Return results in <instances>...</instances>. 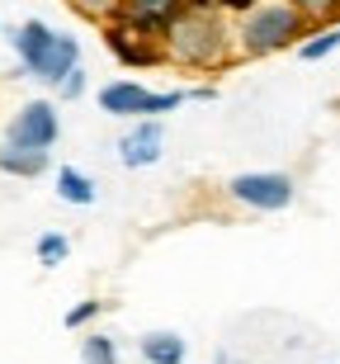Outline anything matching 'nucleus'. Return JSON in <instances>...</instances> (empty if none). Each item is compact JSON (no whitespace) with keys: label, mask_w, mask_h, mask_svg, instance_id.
I'll return each mask as SVG.
<instances>
[{"label":"nucleus","mask_w":340,"mask_h":364,"mask_svg":"<svg viewBox=\"0 0 340 364\" xmlns=\"http://www.w3.org/2000/svg\"><path fill=\"white\" fill-rule=\"evenodd\" d=\"M336 48H340V24H322L298 43V57L302 62H322V57H331Z\"/></svg>","instance_id":"ddd939ff"},{"label":"nucleus","mask_w":340,"mask_h":364,"mask_svg":"<svg viewBox=\"0 0 340 364\" xmlns=\"http://www.w3.org/2000/svg\"><path fill=\"white\" fill-rule=\"evenodd\" d=\"M288 5H293L298 14H307L312 24H331V19L340 14V0H288Z\"/></svg>","instance_id":"f3484780"},{"label":"nucleus","mask_w":340,"mask_h":364,"mask_svg":"<svg viewBox=\"0 0 340 364\" xmlns=\"http://www.w3.org/2000/svg\"><path fill=\"white\" fill-rule=\"evenodd\" d=\"M71 10H81L85 19H99V24H109L114 10H119V0H67Z\"/></svg>","instance_id":"a211bd4d"},{"label":"nucleus","mask_w":340,"mask_h":364,"mask_svg":"<svg viewBox=\"0 0 340 364\" xmlns=\"http://www.w3.org/2000/svg\"><path fill=\"white\" fill-rule=\"evenodd\" d=\"M231 5H236V10H246V5H256V0H231Z\"/></svg>","instance_id":"412c9836"},{"label":"nucleus","mask_w":340,"mask_h":364,"mask_svg":"<svg viewBox=\"0 0 340 364\" xmlns=\"http://www.w3.org/2000/svg\"><path fill=\"white\" fill-rule=\"evenodd\" d=\"M48 166H53V156H48V151H33V147H10V142H0V171H5V176L33 180V176H43Z\"/></svg>","instance_id":"9b49d317"},{"label":"nucleus","mask_w":340,"mask_h":364,"mask_svg":"<svg viewBox=\"0 0 340 364\" xmlns=\"http://www.w3.org/2000/svg\"><path fill=\"white\" fill-rule=\"evenodd\" d=\"M227 199L241 208H256V213H284L298 199V185L284 171H241L227 180Z\"/></svg>","instance_id":"20e7f679"},{"label":"nucleus","mask_w":340,"mask_h":364,"mask_svg":"<svg viewBox=\"0 0 340 364\" xmlns=\"http://www.w3.org/2000/svg\"><path fill=\"white\" fill-rule=\"evenodd\" d=\"M57 199L71 203V208H90V203L99 199V185L85 171H76V166H62L57 171Z\"/></svg>","instance_id":"f8f14e48"},{"label":"nucleus","mask_w":340,"mask_h":364,"mask_svg":"<svg viewBox=\"0 0 340 364\" xmlns=\"http://www.w3.org/2000/svg\"><path fill=\"white\" fill-rule=\"evenodd\" d=\"M165 156V123L161 119H133V128L119 137V161L128 171L156 166Z\"/></svg>","instance_id":"6e6552de"},{"label":"nucleus","mask_w":340,"mask_h":364,"mask_svg":"<svg viewBox=\"0 0 340 364\" xmlns=\"http://www.w3.org/2000/svg\"><path fill=\"white\" fill-rule=\"evenodd\" d=\"M104 43H109V53L119 57L123 67H165V48L161 38H142V33H133V28L123 24H104Z\"/></svg>","instance_id":"1a4fd4ad"},{"label":"nucleus","mask_w":340,"mask_h":364,"mask_svg":"<svg viewBox=\"0 0 340 364\" xmlns=\"http://www.w3.org/2000/svg\"><path fill=\"white\" fill-rule=\"evenodd\" d=\"M33 256H38V265H62V260L71 256V237H62V232H43L38 246H33Z\"/></svg>","instance_id":"2eb2a0df"},{"label":"nucleus","mask_w":340,"mask_h":364,"mask_svg":"<svg viewBox=\"0 0 340 364\" xmlns=\"http://www.w3.org/2000/svg\"><path fill=\"white\" fill-rule=\"evenodd\" d=\"M104 308H109L104 298H81L76 308H67V317H62V326H67V331H85V326L95 322V317H99Z\"/></svg>","instance_id":"dca6fc26"},{"label":"nucleus","mask_w":340,"mask_h":364,"mask_svg":"<svg viewBox=\"0 0 340 364\" xmlns=\"http://www.w3.org/2000/svg\"><path fill=\"white\" fill-rule=\"evenodd\" d=\"M137 350H142L147 364H185L190 341L180 336V331H147V336L137 341Z\"/></svg>","instance_id":"9d476101"},{"label":"nucleus","mask_w":340,"mask_h":364,"mask_svg":"<svg viewBox=\"0 0 340 364\" xmlns=\"http://www.w3.org/2000/svg\"><path fill=\"white\" fill-rule=\"evenodd\" d=\"M312 28L317 24L288 0H256L236 14V57H274L284 48H298Z\"/></svg>","instance_id":"f03ea898"},{"label":"nucleus","mask_w":340,"mask_h":364,"mask_svg":"<svg viewBox=\"0 0 340 364\" xmlns=\"http://www.w3.org/2000/svg\"><path fill=\"white\" fill-rule=\"evenodd\" d=\"M81 364H119V341L104 331H90L81 341Z\"/></svg>","instance_id":"4468645a"},{"label":"nucleus","mask_w":340,"mask_h":364,"mask_svg":"<svg viewBox=\"0 0 340 364\" xmlns=\"http://www.w3.org/2000/svg\"><path fill=\"white\" fill-rule=\"evenodd\" d=\"M85 85H90V76H85V67H76V71H67V81L57 85V95H62L67 105H76V100L85 95Z\"/></svg>","instance_id":"6ab92c4d"},{"label":"nucleus","mask_w":340,"mask_h":364,"mask_svg":"<svg viewBox=\"0 0 340 364\" xmlns=\"http://www.w3.org/2000/svg\"><path fill=\"white\" fill-rule=\"evenodd\" d=\"M165 67H190V71H218L236 62V24L227 19L222 5L208 0H190L170 33L161 38Z\"/></svg>","instance_id":"f257e3e1"},{"label":"nucleus","mask_w":340,"mask_h":364,"mask_svg":"<svg viewBox=\"0 0 340 364\" xmlns=\"http://www.w3.org/2000/svg\"><path fill=\"white\" fill-rule=\"evenodd\" d=\"M190 100H218V85H194Z\"/></svg>","instance_id":"aec40b11"},{"label":"nucleus","mask_w":340,"mask_h":364,"mask_svg":"<svg viewBox=\"0 0 340 364\" xmlns=\"http://www.w3.org/2000/svg\"><path fill=\"white\" fill-rule=\"evenodd\" d=\"M185 5H190V0H119L114 24L133 28V33H142V38H165L170 24L185 14Z\"/></svg>","instance_id":"0eeeda50"},{"label":"nucleus","mask_w":340,"mask_h":364,"mask_svg":"<svg viewBox=\"0 0 340 364\" xmlns=\"http://www.w3.org/2000/svg\"><path fill=\"white\" fill-rule=\"evenodd\" d=\"M62 137V119H57L53 100H28L10 123H5V142L10 147H33V151H53Z\"/></svg>","instance_id":"39448f33"},{"label":"nucleus","mask_w":340,"mask_h":364,"mask_svg":"<svg viewBox=\"0 0 340 364\" xmlns=\"http://www.w3.org/2000/svg\"><path fill=\"white\" fill-rule=\"evenodd\" d=\"M57 33L53 24H43V19H24V24L10 33V48L14 57H19V76H33V81H43L48 76V67H53V53H57Z\"/></svg>","instance_id":"423d86ee"},{"label":"nucleus","mask_w":340,"mask_h":364,"mask_svg":"<svg viewBox=\"0 0 340 364\" xmlns=\"http://www.w3.org/2000/svg\"><path fill=\"white\" fill-rule=\"evenodd\" d=\"M185 100L190 90H147L142 81H128V76L99 90V109L109 119H161V114H175Z\"/></svg>","instance_id":"7ed1b4c3"}]
</instances>
